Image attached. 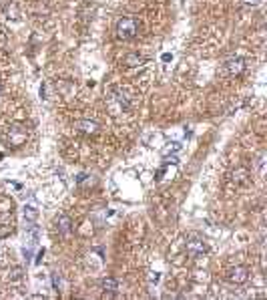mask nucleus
Wrapping results in <instances>:
<instances>
[{
    "instance_id": "1",
    "label": "nucleus",
    "mask_w": 267,
    "mask_h": 300,
    "mask_svg": "<svg viewBox=\"0 0 267 300\" xmlns=\"http://www.w3.org/2000/svg\"><path fill=\"white\" fill-rule=\"evenodd\" d=\"M2 137H4V141H6L8 145L20 147V145L26 141V137H28V129H26V125H22V123H12V125L6 127V131H4Z\"/></svg>"
},
{
    "instance_id": "2",
    "label": "nucleus",
    "mask_w": 267,
    "mask_h": 300,
    "mask_svg": "<svg viewBox=\"0 0 267 300\" xmlns=\"http://www.w3.org/2000/svg\"><path fill=\"white\" fill-rule=\"evenodd\" d=\"M139 33V25L135 19H130V17H124L116 23V39L120 41H130V39H135Z\"/></svg>"
},
{
    "instance_id": "3",
    "label": "nucleus",
    "mask_w": 267,
    "mask_h": 300,
    "mask_svg": "<svg viewBox=\"0 0 267 300\" xmlns=\"http://www.w3.org/2000/svg\"><path fill=\"white\" fill-rule=\"evenodd\" d=\"M185 250H187V256H189V258L199 260V258L205 256V252H207V244H205V240H203L201 236L191 234V236L187 238V242H185Z\"/></svg>"
},
{
    "instance_id": "4",
    "label": "nucleus",
    "mask_w": 267,
    "mask_h": 300,
    "mask_svg": "<svg viewBox=\"0 0 267 300\" xmlns=\"http://www.w3.org/2000/svg\"><path fill=\"white\" fill-rule=\"evenodd\" d=\"M223 67H225V73L231 75V77H239V75L245 73V69H247L245 59H241V57H231V59H227Z\"/></svg>"
},
{
    "instance_id": "5",
    "label": "nucleus",
    "mask_w": 267,
    "mask_h": 300,
    "mask_svg": "<svg viewBox=\"0 0 267 300\" xmlns=\"http://www.w3.org/2000/svg\"><path fill=\"white\" fill-rule=\"evenodd\" d=\"M247 278H249V268H247V266H241V264L233 266V268L227 272V280H229L231 284H245Z\"/></svg>"
},
{
    "instance_id": "6",
    "label": "nucleus",
    "mask_w": 267,
    "mask_h": 300,
    "mask_svg": "<svg viewBox=\"0 0 267 300\" xmlns=\"http://www.w3.org/2000/svg\"><path fill=\"white\" fill-rule=\"evenodd\" d=\"M74 129L82 135H94V133H98V123L90 121V119H78V121H74Z\"/></svg>"
},
{
    "instance_id": "7",
    "label": "nucleus",
    "mask_w": 267,
    "mask_h": 300,
    "mask_svg": "<svg viewBox=\"0 0 267 300\" xmlns=\"http://www.w3.org/2000/svg\"><path fill=\"white\" fill-rule=\"evenodd\" d=\"M56 230H58V234L60 236H66V234H70V230H72V222H70V218L68 216H58L56 218Z\"/></svg>"
},
{
    "instance_id": "8",
    "label": "nucleus",
    "mask_w": 267,
    "mask_h": 300,
    "mask_svg": "<svg viewBox=\"0 0 267 300\" xmlns=\"http://www.w3.org/2000/svg\"><path fill=\"white\" fill-rule=\"evenodd\" d=\"M100 288L104 290V292H108V294H116V290H118V282L114 280V278H102V282H100Z\"/></svg>"
},
{
    "instance_id": "9",
    "label": "nucleus",
    "mask_w": 267,
    "mask_h": 300,
    "mask_svg": "<svg viewBox=\"0 0 267 300\" xmlns=\"http://www.w3.org/2000/svg\"><path fill=\"white\" fill-rule=\"evenodd\" d=\"M143 63H145V59H143L141 55H135V53L124 55V65H126V67H141Z\"/></svg>"
},
{
    "instance_id": "10",
    "label": "nucleus",
    "mask_w": 267,
    "mask_h": 300,
    "mask_svg": "<svg viewBox=\"0 0 267 300\" xmlns=\"http://www.w3.org/2000/svg\"><path fill=\"white\" fill-rule=\"evenodd\" d=\"M247 178H249V172L245 168H239V170L233 172V182H237V184H245Z\"/></svg>"
},
{
    "instance_id": "11",
    "label": "nucleus",
    "mask_w": 267,
    "mask_h": 300,
    "mask_svg": "<svg viewBox=\"0 0 267 300\" xmlns=\"http://www.w3.org/2000/svg\"><path fill=\"white\" fill-rule=\"evenodd\" d=\"M36 216H38V212H36V208H34V206H24V218H26V220L34 222V220H36Z\"/></svg>"
},
{
    "instance_id": "12",
    "label": "nucleus",
    "mask_w": 267,
    "mask_h": 300,
    "mask_svg": "<svg viewBox=\"0 0 267 300\" xmlns=\"http://www.w3.org/2000/svg\"><path fill=\"white\" fill-rule=\"evenodd\" d=\"M243 3H245V5H251V7H255V5H259V3H261V0H243Z\"/></svg>"
},
{
    "instance_id": "13",
    "label": "nucleus",
    "mask_w": 267,
    "mask_h": 300,
    "mask_svg": "<svg viewBox=\"0 0 267 300\" xmlns=\"http://www.w3.org/2000/svg\"><path fill=\"white\" fill-rule=\"evenodd\" d=\"M0 95H2V85H0Z\"/></svg>"
}]
</instances>
